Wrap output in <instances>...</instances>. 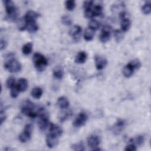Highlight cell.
I'll use <instances>...</instances> for the list:
<instances>
[{
	"instance_id": "cell-38",
	"label": "cell",
	"mask_w": 151,
	"mask_h": 151,
	"mask_svg": "<svg viewBox=\"0 0 151 151\" xmlns=\"http://www.w3.org/2000/svg\"><path fill=\"white\" fill-rule=\"evenodd\" d=\"M93 5V1H86L83 3V7L84 9H90L92 8Z\"/></svg>"
},
{
	"instance_id": "cell-29",
	"label": "cell",
	"mask_w": 151,
	"mask_h": 151,
	"mask_svg": "<svg viewBox=\"0 0 151 151\" xmlns=\"http://www.w3.org/2000/svg\"><path fill=\"white\" fill-rule=\"evenodd\" d=\"M114 38H115V40L117 42H119L120 41H121L123 37H124V35H123V32L120 30H118V29H116V30H114Z\"/></svg>"
},
{
	"instance_id": "cell-39",
	"label": "cell",
	"mask_w": 151,
	"mask_h": 151,
	"mask_svg": "<svg viewBox=\"0 0 151 151\" xmlns=\"http://www.w3.org/2000/svg\"><path fill=\"white\" fill-rule=\"evenodd\" d=\"M136 149H137L136 146L132 143H130L129 145H128L127 146H126V148L124 149V150L126 151H134Z\"/></svg>"
},
{
	"instance_id": "cell-41",
	"label": "cell",
	"mask_w": 151,
	"mask_h": 151,
	"mask_svg": "<svg viewBox=\"0 0 151 151\" xmlns=\"http://www.w3.org/2000/svg\"><path fill=\"white\" fill-rule=\"evenodd\" d=\"M4 113L2 112V111H1V117H0V119H1V124H2L4 122L5 120L6 119V116L5 115V114H3Z\"/></svg>"
},
{
	"instance_id": "cell-19",
	"label": "cell",
	"mask_w": 151,
	"mask_h": 151,
	"mask_svg": "<svg viewBox=\"0 0 151 151\" xmlns=\"http://www.w3.org/2000/svg\"><path fill=\"white\" fill-rule=\"evenodd\" d=\"M87 54L84 51H80L76 55L75 62L78 64H83L86 62L87 60Z\"/></svg>"
},
{
	"instance_id": "cell-4",
	"label": "cell",
	"mask_w": 151,
	"mask_h": 151,
	"mask_svg": "<svg viewBox=\"0 0 151 151\" xmlns=\"http://www.w3.org/2000/svg\"><path fill=\"white\" fill-rule=\"evenodd\" d=\"M35 108V106L33 103L29 100H26L22 104L21 111L24 114L30 118H35L37 116V110H34Z\"/></svg>"
},
{
	"instance_id": "cell-11",
	"label": "cell",
	"mask_w": 151,
	"mask_h": 151,
	"mask_svg": "<svg viewBox=\"0 0 151 151\" xmlns=\"http://www.w3.org/2000/svg\"><path fill=\"white\" fill-rule=\"evenodd\" d=\"M46 144L49 148H53L56 146L58 143V137L49 133L46 136Z\"/></svg>"
},
{
	"instance_id": "cell-6",
	"label": "cell",
	"mask_w": 151,
	"mask_h": 151,
	"mask_svg": "<svg viewBox=\"0 0 151 151\" xmlns=\"http://www.w3.org/2000/svg\"><path fill=\"white\" fill-rule=\"evenodd\" d=\"M87 115L84 112L80 113L73 122V126L76 127L83 126L87 120Z\"/></svg>"
},
{
	"instance_id": "cell-15",
	"label": "cell",
	"mask_w": 151,
	"mask_h": 151,
	"mask_svg": "<svg viewBox=\"0 0 151 151\" xmlns=\"http://www.w3.org/2000/svg\"><path fill=\"white\" fill-rule=\"evenodd\" d=\"M57 104L61 109H66L69 106V101L64 96L60 97L57 100Z\"/></svg>"
},
{
	"instance_id": "cell-7",
	"label": "cell",
	"mask_w": 151,
	"mask_h": 151,
	"mask_svg": "<svg viewBox=\"0 0 151 151\" xmlns=\"http://www.w3.org/2000/svg\"><path fill=\"white\" fill-rule=\"evenodd\" d=\"M111 31V27H110L109 25L103 26L100 35V40L102 42H106L110 40Z\"/></svg>"
},
{
	"instance_id": "cell-22",
	"label": "cell",
	"mask_w": 151,
	"mask_h": 151,
	"mask_svg": "<svg viewBox=\"0 0 151 151\" xmlns=\"http://www.w3.org/2000/svg\"><path fill=\"white\" fill-rule=\"evenodd\" d=\"M124 126V121L122 119H118L116 122L113 129L114 133H120Z\"/></svg>"
},
{
	"instance_id": "cell-30",
	"label": "cell",
	"mask_w": 151,
	"mask_h": 151,
	"mask_svg": "<svg viewBox=\"0 0 151 151\" xmlns=\"http://www.w3.org/2000/svg\"><path fill=\"white\" fill-rule=\"evenodd\" d=\"M71 148L73 150H77V151H83L85 150L84 143L82 142L73 144L71 146Z\"/></svg>"
},
{
	"instance_id": "cell-10",
	"label": "cell",
	"mask_w": 151,
	"mask_h": 151,
	"mask_svg": "<svg viewBox=\"0 0 151 151\" xmlns=\"http://www.w3.org/2000/svg\"><path fill=\"white\" fill-rule=\"evenodd\" d=\"M100 142L99 137L96 135H91L87 139V145L92 149L97 147Z\"/></svg>"
},
{
	"instance_id": "cell-21",
	"label": "cell",
	"mask_w": 151,
	"mask_h": 151,
	"mask_svg": "<svg viewBox=\"0 0 151 151\" xmlns=\"http://www.w3.org/2000/svg\"><path fill=\"white\" fill-rule=\"evenodd\" d=\"M38 26L36 21L27 22L25 29H27L29 32H35L38 30Z\"/></svg>"
},
{
	"instance_id": "cell-9",
	"label": "cell",
	"mask_w": 151,
	"mask_h": 151,
	"mask_svg": "<svg viewBox=\"0 0 151 151\" xmlns=\"http://www.w3.org/2000/svg\"><path fill=\"white\" fill-rule=\"evenodd\" d=\"M94 60L96 67L97 70L103 69L106 66L107 63V61L106 58L99 55H97L95 56Z\"/></svg>"
},
{
	"instance_id": "cell-18",
	"label": "cell",
	"mask_w": 151,
	"mask_h": 151,
	"mask_svg": "<svg viewBox=\"0 0 151 151\" xmlns=\"http://www.w3.org/2000/svg\"><path fill=\"white\" fill-rule=\"evenodd\" d=\"M17 86L21 92L25 91L28 88V81L27 79L24 78H21L19 79Z\"/></svg>"
},
{
	"instance_id": "cell-37",
	"label": "cell",
	"mask_w": 151,
	"mask_h": 151,
	"mask_svg": "<svg viewBox=\"0 0 151 151\" xmlns=\"http://www.w3.org/2000/svg\"><path fill=\"white\" fill-rule=\"evenodd\" d=\"M84 16L87 18H92L94 17V15L93 13V11L92 9H84Z\"/></svg>"
},
{
	"instance_id": "cell-33",
	"label": "cell",
	"mask_w": 151,
	"mask_h": 151,
	"mask_svg": "<svg viewBox=\"0 0 151 151\" xmlns=\"http://www.w3.org/2000/svg\"><path fill=\"white\" fill-rule=\"evenodd\" d=\"M61 22L64 25H70L72 24V19L68 15H64L61 18Z\"/></svg>"
},
{
	"instance_id": "cell-28",
	"label": "cell",
	"mask_w": 151,
	"mask_h": 151,
	"mask_svg": "<svg viewBox=\"0 0 151 151\" xmlns=\"http://www.w3.org/2000/svg\"><path fill=\"white\" fill-rule=\"evenodd\" d=\"M100 23L95 19H92L91 20L89 23H88V28H90V29L95 31L98 29L100 28Z\"/></svg>"
},
{
	"instance_id": "cell-5",
	"label": "cell",
	"mask_w": 151,
	"mask_h": 151,
	"mask_svg": "<svg viewBox=\"0 0 151 151\" xmlns=\"http://www.w3.org/2000/svg\"><path fill=\"white\" fill-rule=\"evenodd\" d=\"M32 127L31 124H27L25 125L22 133L19 136V140L22 143H25L29 140L32 134Z\"/></svg>"
},
{
	"instance_id": "cell-14",
	"label": "cell",
	"mask_w": 151,
	"mask_h": 151,
	"mask_svg": "<svg viewBox=\"0 0 151 151\" xmlns=\"http://www.w3.org/2000/svg\"><path fill=\"white\" fill-rule=\"evenodd\" d=\"M134 70L135 68H134V67L130 63H129L127 65L124 66L123 70V74L125 77L129 78L133 75Z\"/></svg>"
},
{
	"instance_id": "cell-13",
	"label": "cell",
	"mask_w": 151,
	"mask_h": 151,
	"mask_svg": "<svg viewBox=\"0 0 151 151\" xmlns=\"http://www.w3.org/2000/svg\"><path fill=\"white\" fill-rule=\"evenodd\" d=\"M40 16L39 14L34 11H28L25 14L24 18L25 19L26 22L36 21V19Z\"/></svg>"
},
{
	"instance_id": "cell-40",
	"label": "cell",
	"mask_w": 151,
	"mask_h": 151,
	"mask_svg": "<svg viewBox=\"0 0 151 151\" xmlns=\"http://www.w3.org/2000/svg\"><path fill=\"white\" fill-rule=\"evenodd\" d=\"M0 45H1V50H3L5 48L6 46V42L5 41V40L1 39L0 41Z\"/></svg>"
},
{
	"instance_id": "cell-26",
	"label": "cell",
	"mask_w": 151,
	"mask_h": 151,
	"mask_svg": "<svg viewBox=\"0 0 151 151\" xmlns=\"http://www.w3.org/2000/svg\"><path fill=\"white\" fill-rule=\"evenodd\" d=\"M32 50V44L31 42H27L25 44L22 48V51L24 54L27 55H29Z\"/></svg>"
},
{
	"instance_id": "cell-31",
	"label": "cell",
	"mask_w": 151,
	"mask_h": 151,
	"mask_svg": "<svg viewBox=\"0 0 151 151\" xmlns=\"http://www.w3.org/2000/svg\"><path fill=\"white\" fill-rule=\"evenodd\" d=\"M142 11L145 15H149L151 12V5L150 2H147L142 8Z\"/></svg>"
},
{
	"instance_id": "cell-20",
	"label": "cell",
	"mask_w": 151,
	"mask_h": 151,
	"mask_svg": "<svg viewBox=\"0 0 151 151\" xmlns=\"http://www.w3.org/2000/svg\"><path fill=\"white\" fill-rule=\"evenodd\" d=\"M121 28L123 32L127 31L130 28L131 22L129 18H124L121 19Z\"/></svg>"
},
{
	"instance_id": "cell-8",
	"label": "cell",
	"mask_w": 151,
	"mask_h": 151,
	"mask_svg": "<svg viewBox=\"0 0 151 151\" xmlns=\"http://www.w3.org/2000/svg\"><path fill=\"white\" fill-rule=\"evenodd\" d=\"M81 28L79 25H74L69 30V35L73 37V38L76 41H78L80 39L81 33Z\"/></svg>"
},
{
	"instance_id": "cell-36",
	"label": "cell",
	"mask_w": 151,
	"mask_h": 151,
	"mask_svg": "<svg viewBox=\"0 0 151 151\" xmlns=\"http://www.w3.org/2000/svg\"><path fill=\"white\" fill-rule=\"evenodd\" d=\"M129 63L134 67L135 70H137L141 67V63H140V61L137 59H134V60H132L131 61H130Z\"/></svg>"
},
{
	"instance_id": "cell-16",
	"label": "cell",
	"mask_w": 151,
	"mask_h": 151,
	"mask_svg": "<svg viewBox=\"0 0 151 151\" xmlns=\"http://www.w3.org/2000/svg\"><path fill=\"white\" fill-rule=\"evenodd\" d=\"M72 114L73 113L70 110H64L60 112L58 114V118L61 122H63L70 117Z\"/></svg>"
},
{
	"instance_id": "cell-2",
	"label": "cell",
	"mask_w": 151,
	"mask_h": 151,
	"mask_svg": "<svg viewBox=\"0 0 151 151\" xmlns=\"http://www.w3.org/2000/svg\"><path fill=\"white\" fill-rule=\"evenodd\" d=\"M33 63L35 67L38 71H43L48 64L47 58L41 54L37 52L34 54Z\"/></svg>"
},
{
	"instance_id": "cell-24",
	"label": "cell",
	"mask_w": 151,
	"mask_h": 151,
	"mask_svg": "<svg viewBox=\"0 0 151 151\" xmlns=\"http://www.w3.org/2000/svg\"><path fill=\"white\" fill-rule=\"evenodd\" d=\"M31 94L34 98L36 99H39L42 95V90L40 87H36L32 88Z\"/></svg>"
},
{
	"instance_id": "cell-12",
	"label": "cell",
	"mask_w": 151,
	"mask_h": 151,
	"mask_svg": "<svg viewBox=\"0 0 151 151\" xmlns=\"http://www.w3.org/2000/svg\"><path fill=\"white\" fill-rule=\"evenodd\" d=\"M50 133L58 138L62 135L63 130L60 126L55 124L51 123L50 124Z\"/></svg>"
},
{
	"instance_id": "cell-34",
	"label": "cell",
	"mask_w": 151,
	"mask_h": 151,
	"mask_svg": "<svg viewBox=\"0 0 151 151\" xmlns=\"http://www.w3.org/2000/svg\"><path fill=\"white\" fill-rule=\"evenodd\" d=\"M6 86L8 88H11L14 86H15V78L13 77H9L6 82Z\"/></svg>"
},
{
	"instance_id": "cell-25",
	"label": "cell",
	"mask_w": 151,
	"mask_h": 151,
	"mask_svg": "<svg viewBox=\"0 0 151 151\" xmlns=\"http://www.w3.org/2000/svg\"><path fill=\"white\" fill-rule=\"evenodd\" d=\"M94 35V31L90 29V28H87L84 32V38L87 41H91Z\"/></svg>"
},
{
	"instance_id": "cell-23",
	"label": "cell",
	"mask_w": 151,
	"mask_h": 151,
	"mask_svg": "<svg viewBox=\"0 0 151 151\" xmlns=\"http://www.w3.org/2000/svg\"><path fill=\"white\" fill-rule=\"evenodd\" d=\"M145 141V138L142 135H139L136 136L135 137L129 140V142H131L132 143H133L136 146H140L142 145Z\"/></svg>"
},
{
	"instance_id": "cell-35",
	"label": "cell",
	"mask_w": 151,
	"mask_h": 151,
	"mask_svg": "<svg viewBox=\"0 0 151 151\" xmlns=\"http://www.w3.org/2000/svg\"><path fill=\"white\" fill-rule=\"evenodd\" d=\"M19 90L17 86V84H15V86H14L13 87H12L11 88V96L13 98H16L19 93Z\"/></svg>"
},
{
	"instance_id": "cell-1",
	"label": "cell",
	"mask_w": 151,
	"mask_h": 151,
	"mask_svg": "<svg viewBox=\"0 0 151 151\" xmlns=\"http://www.w3.org/2000/svg\"><path fill=\"white\" fill-rule=\"evenodd\" d=\"M8 60L4 64L5 68L11 73H17L21 71L22 66L21 63L14 58L12 54H8Z\"/></svg>"
},
{
	"instance_id": "cell-3",
	"label": "cell",
	"mask_w": 151,
	"mask_h": 151,
	"mask_svg": "<svg viewBox=\"0 0 151 151\" xmlns=\"http://www.w3.org/2000/svg\"><path fill=\"white\" fill-rule=\"evenodd\" d=\"M3 2L8 18L11 20H15L18 17V11L14 2L11 0H5Z\"/></svg>"
},
{
	"instance_id": "cell-27",
	"label": "cell",
	"mask_w": 151,
	"mask_h": 151,
	"mask_svg": "<svg viewBox=\"0 0 151 151\" xmlns=\"http://www.w3.org/2000/svg\"><path fill=\"white\" fill-rule=\"evenodd\" d=\"M93 11V13L94 15V17L96 16H99L102 14V11H103V7L100 4H97L92 9Z\"/></svg>"
},
{
	"instance_id": "cell-32",
	"label": "cell",
	"mask_w": 151,
	"mask_h": 151,
	"mask_svg": "<svg viewBox=\"0 0 151 151\" xmlns=\"http://www.w3.org/2000/svg\"><path fill=\"white\" fill-rule=\"evenodd\" d=\"M65 5L68 11H73L76 6V2L74 0H68L65 2Z\"/></svg>"
},
{
	"instance_id": "cell-17",
	"label": "cell",
	"mask_w": 151,
	"mask_h": 151,
	"mask_svg": "<svg viewBox=\"0 0 151 151\" xmlns=\"http://www.w3.org/2000/svg\"><path fill=\"white\" fill-rule=\"evenodd\" d=\"M52 74L55 78L58 80L61 79L64 76V71L63 68L60 65L55 66L53 69Z\"/></svg>"
}]
</instances>
